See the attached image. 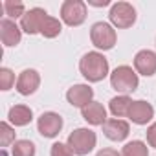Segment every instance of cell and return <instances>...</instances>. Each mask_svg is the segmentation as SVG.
<instances>
[{"label": "cell", "instance_id": "1", "mask_svg": "<svg viewBox=\"0 0 156 156\" xmlns=\"http://www.w3.org/2000/svg\"><path fill=\"white\" fill-rule=\"evenodd\" d=\"M79 70L88 83H99L108 75V61L99 51H88L79 61Z\"/></svg>", "mask_w": 156, "mask_h": 156}, {"label": "cell", "instance_id": "2", "mask_svg": "<svg viewBox=\"0 0 156 156\" xmlns=\"http://www.w3.org/2000/svg\"><path fill=\"white\" fill-rule=\"evenodd\" d=\"M96 143H98V136L90 129H75L66 140V145L77 156H85V154L92 152Z\"/></svg>", "mask_w": 156, "mask_h": 156}, {"label": "cell", "instance_id": "3", "mask_svg": "<svg viewBox=\"0 0 156 156\" xmlns=\"http://www.w3.org/2000/svg\"><path fill=\"white\" fill-rule=\"evenodd\" d=\"M110 85L116 92H121V94H130L138 88L140 85V79H138V73L127 66V64H121L118 66L112 73H110Z\"/></svg>", "mask_w": 156, "mask_h": 156}, {"label": "cell", "instance_id": "4", "mask_svg": "<svg viewBox=\"0 0 156 156\" xmlns=\"http://www.w3.org/2000/svg\"><path fill=\"white\" fill-rule=\"evenodd\" d=\"M90 41L92 44L98 48V50H112L116 41H118V35H116V30L107 24V22H96L90 30Z\"/></svg>", "mask_w": 156, "mask_h": 156}, {"label": "cell", "instance_id": "5", "mask_svg": "<svg viewBox=\"0 0 156 156\" xmlns=\"http://www.w3.org/2000/svg\"><path fill=\"white\" fill-rule=\"evenodd\" d=\"M61 19L66 26H81L87 20V4L83 0H66L61 6Z\"/></svg>", "mask_w": 156, "mask_h": 156}, {"label": "cell", "instance_id": "6", "mask_svg": "<svg viewBox=\"0 0 156 156\" xmlns=\"http://www.w3.org/2000/svg\"><path fill=\"white\" fill-rule=\"evenodd\" d=\"M108 19L112 22V26L125 30V28H130L136 22V9L129 2H116L110 8Z\"/></svg>", "mask_w": 156, "mask_h": 156}, {"label": "cell", "instance_id": "7", "mask_svg": "<svg viewBox=\"0 0 156 156\" xmlns=\"http://www.w3.org/2000/svg\"><path fill=\"white\" fill-rule=\"evenodd\" d=\"M37 129H39L41 136H44V138H55L61 132V129H62V118L57 112H44L37 119Z\"/></svg>", "mask_w": 156, "mask_h": 156}, {"label": "cell", "instance_id": "8", "mask_svg": "<svg viewBox=\"0 0 156 156\" xmlns=\"http://www.w3.org/2000/svg\"><path fill=\"white\" fill-rule=\"evenodd\" d=\"M39 85H41L39 72L33 70V68H26V70L20 72L19 79H17V92L20 96H31V94L37 92Z\"/></svg>", "mask_w": 156, "mask_h": 156}, {"label": "cell", "instance_id": "9", "mask_svg": "<svg viewBox=\"0 0 156 156\" xmlns=\"http://www.w3.org/2000/svg\"><path fill=\"white\" fill-rule=\"evenodd\" d=\"M48 13L42 9V8H31L24 13V17L20 19V30L28 35H35L41 31V24L44 20Z\"/></svg>", "mask_w": 156, "mask_h": 156}, {"label": "cell", "instance_id": "10", "mask_svg": "<svg viewBox=\"0 0 156 156\" xmlns=\"http://www.w3.org/2000/svg\"><path fill=\"white\" fill-rule=\"evenodd\" d=\"M127 118H129L132 123H136V125H147V123L154 118V108H152L151 103H147V101H143V99L132 101Z\"/></svg>", "mask_w": 156, "mask_h": 156}, {"label": "cell", "instance_id": "11", "mask_svg": "<svg viewBox=\"0 0 156 156\" xmlns=\"http://www.w3.org/2000/svg\"><path fill=\"white\" fill-rule=\"evenodd\" d=\"M92 98H94V90L88 85H73L66 92L68 103L77 108H85L88 103H92Z\"/></svg>", "mask_w": 156, "mask_h": 156}, {"label": "cell", "instance_id": "12", "mask_svg": "<svg viewBox=\"0 0 156 156\" xmlns=\"http://www.w3.org/2000/svg\"><path fill=\"white\" fill-rule=\"evenodd\" d=\"M134 68L138 73L151 77L156 73V53L151 50H141L134 57Z\"/></svg>", "mask_w": 156, "mask_h": 156}, {"label": "cell", "instance_id": "13", "mask_svg": "<svg viewBox=\"0 0 156 156\" xmlns=\"http://www.w3.org/2000/svg\"><path fill=\"white\" fill-rule=\"evenodd\" d=\"M103 132L108 140L112 141H123L129 132H130V127L127 121L119 119V118H112V119H107L105 125H103Z\"/></svg>", "mask_w": 156, "mask_h": 156}, {"label": "cell", "instance_id": "14", "mask_svg": "<svg viewBox=\"0 0 156 156\" xmlns=\"http://www.w3.org/2000/svg\"><path fill=\"white\" fill-rule=\"evenodd\" d=\"M22 30L15 24L11 19H2L0 20V39H2L4 46H17L20 42Z\"/></svg>", "mask_w": 156, "mask_h": 156}, {"label": "cell", "instance_id": "15", "mask_svg": "<svg viewBox=\"0 0 156 156\" xmlns=\"http://www.w3.org/2000/svg\"><path fill=\"white\" fill-rule=\"evenodd\" d=\"M81 114H83L85 121H88L90 125H105V121H107V110L98 101H92L85 108H81Z\"/></svg>", "mask_w": 156, "mask_h": 156}, {"label": "cell", "instance_id": "16", "mask_svg": "<svg viewBox=\"0 0 156 156\" xmlns=\"http://www.w3.org/2000/svg\"><path fill=\"white\" fill-rule=\"evenodd\" d=\"M8 119H9V123L15 125V127H26L28 123H31L33 112H31V108L26 107V105H15V107L9 108Z\"/></svg>", "mask_w": 156, "mask_h": 156}, {"label": "cell", "instance_id": "17", "mask_svg": "<svg viewBox=\"0 0 156 156\" xmlns=\"http://www.w3.org/2000/svg\"><path fill=\"white\" fill-rule=\"evenodd\" d=\"M132 105V99L129 96H118V98H112L110 103H108V108L112 112V116L116 118H123L129 114V108Z\"/></svg>", "mask_w": 156, "mask_h": 156}, {"label": "cell", "instance_id": "18", "mask_svg": "<svg viewBox=\"0 0 156 156\" xmlns=\"http://www.w3.org/2000/svg\"><path fill=\"white\" fill-rule=\"evenodd\" d=\"M61 30H62V24L55 19V17H51V15H46L44 17V20H42V24H41V35L42 37H46V39H55L59 33H61Z\"/></svg>", "mask_w": 156, "mask_h": 156}, {"label": "cell", "instance_id": "19", "mask_svg": "<svg viewBox=\"0 0 156 156\" xmlns=\"http://www.w3.org/2000/svg\"><path fill=\"white\" fill-rule=\"evenodd\" d=\"M121 156H149V149L143 141L132 140V141L125 143V147L121 151Z\"/></svg>", "mask_w": 156, "mask_h": 156}, {"label": "cell", "instance_id": "20", "mask_svg": "<svg viewBox=\"0 0 156 156\" xmlns=\"http://www.w3.org/2000/svg\"><path fill=\"white\" fill-rule=\"evenodd\" d=\"M13 156H35V145L30 140H17L11 149Z\"/></svg>", "mask_w": 156, "mask_h": 156}, {"label": "cell", "instance_id": "21", "mask_svg": "<svg viewBox=\"0 0 156 156\" xmlns=\"http://www.w3.org/2000/svg\"><path fill=\"white\" fill-rule=\"evenodd\" d=\"M2 8H4V11H6V15L9 17V19H17V17H24V13H26V8H24V4L22 2H15V0H6V2L2 4Z\"/></svg>", "mask_w": 156, "mask_h": 156}, {"label": "cell", "instance_id": "22", "mask_svg": "<svg viewBox=\"0 0 156 156\" xmlns=\"http://www.w3.org/2000/svg\"><path fill=\"white\" fill-rule=\"evenodd\" d=\"M15 130L9 127V123L2 121L0 123V145L2 147H8L9 143H15Z\"/></svg>", "mask_w": 156, "mask_h": 156}, {"label": "cell", "instance_id": "23", "mask_svg": "<svg viewBox=\"0 0 156 156\" xmlns=\"http://www.w3.org/2000/svg\"><path fill=\"white\" fill-rule=\"evenodd\" d=\"M15 85V73L9 68H0V88L9 90Z\"/></svg>", "mask_w": 156, "mask_h": 156}, {"label": "cell", "instance_id": "24", "mask_svg": "<svg viewBox=\"0 0 156 156\" xmlns=\"http://www.w3.org/2000/svg\"><path fill=\"white\" fill-rule=\"evenodd\" d=\"M50 154H51V156H75V154L70 151V147L64 145V143H61V141H57V143L51 145Z\"/></svg>", "mask_w": 156, "mask_h": 156}, {"label": "cell", "instance_id": "25", "mask_svg": "<svg viewBox=\"0 0 156 156\" xmlns=\"http://www.w3.org/2000/svg\"><path fill=\"white\" fill-rule=\"evenodd\" d=\"M147 143L151 145V147H156V123H152L149 129H147Z\"/></svg>", "mask_w": 156, "mask_h": 156}, {"label": "cell", "instance_id": "26", "mask_svg": "<svg viewBox=\"0 0 156 156\" xmlns=\"http://www.w3.org/2000/svg\"><path fill=\"white\" fill-rule=\"evenodd\" d=\"M96 156H121L116 149H101Z\"/></svg>", "mask_w": 156, "mask_h": 156}, {"label": "cell", "instance_id": "27", "mask_svg": "<svg viewBox=\"0 0 156 156\" xmlns=\"http://www.w3.org/2000/svg\"><path fill=\"white\" fill-rule=\"evenodd\" d=\"M88 4H92V6H96V8H105V6H108L110 2H108V0H99V2H94V0H88Z\"/></svg>", "mask_w": 156, "mask_h": 156}, {"label": "cell", "instance_id": "28", "mask_svg": "<svg viewBox=\"0 0 156 156\" xmlns=\"http://www.w3.org/2000/svg\"><path fill=\"white\" fill-rule=\"evenodd\" d=\"M2 156H8V154H6V151H4V149H2Z\"/></svg>", "mask_w": 156, "mask_h": 156}]
</instances>
